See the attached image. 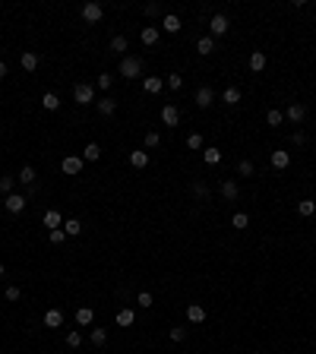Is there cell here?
Segmentation results:
<instances>
[{
	"label": "cell",
	"instance_id": "50",
	"mask_svg": "<svg viewBox=\"0 0 316 354\" xmlns=\"http://www.w3.org/2000/svg\"><path fill=\"white\" fill-rule=\"evenodd\" d=\"M0 79H6V63L0 60Z\"/></svg>",
	"mask_w": 316,
	"mask_h": 354
},
{
	"label": "cell",
	"instance_id": "28",
	"mask_svg": "<svg viewBox=\"0 0 316 354\" xmlns=\"http://www.w3.org/2000/svg\"><path fill=\"white\" fill-rule=\"evenodd\" d=\"M63 231H66V237L83 234V222H79V218H66V222H63Z\"/></svg>",
	"mask_w": 316,
	"mask_h": 354
},
{
	"label": "cell",
	"instance_id": "36",
	"mask_svg": "<svg viewBox=\"0 0 316 354\" xmlns=\"http://www.w3.org/2000/svg\"><path fill=\"white\" fill-rule=\"evenodd\" d=\"M187 149H193V152H196V149H206V146H203V136H199V133H190V136H187Z\"/></svg>",
	"mask_w": 316,
	"mask_h": 354
},
{
	"label": "cell",
	"instance_id": "27",
	"mask_svg": "<svg viewBox=\"0 0 316 354\" xmlns=\"http://www.w3.org/2000/svg\"><path fill=\"white\" fill-rule=\"evenodd\" d=\"M130 165L133 168H146V165H149V152H143V149L130 152Z\"/></svg>",
	"mask_w": 316,
	"mask_h": 354
},
{
	"label": "cell",
	"instance_id": "43",
	"mask_svg": "<svg viewBox=\"0 0 316 354\" xmlns=\"http://www.w3.org/2000/svg\"><path fill=\"white\" fill-rule=\"evenodd\" d=\"M66 345H70V348H79V345H83V335H79L76 329H73V332H66Z\"/></svg>",
	"mask_w": 316,
	"mask_h": 354
},
{
	"label": "cell",
	"instance_id": "10",
	"mask_svg": "<svg viewBox=\"0 0 316 354\" xmlns=\"http://www.w3.org/2000/svg\"><path fill=\"white\" fill-rule=\"evenodd\" d=\"M161 29L171 32V35H177V32L184 29V25H180V16H177V13H165V19H161Z\"/></svg>",
	"mask_w": 316,
	"mask_h": 354
},
{
	"label": "cell",
	"instance_id": "30",
	"mask_svg": "<svg viewBox=\"0 0 316 354\" xmlns=\"http://www.w3.org/2000/svg\"><path fill=\"white\" fill-rule=\"evenodd\" d=\"M42 108L44 111H57L60 108V98L54 95V92H44V95H42Z\"/></svg>",
	"mask_w": 316,
	"mask_h": 354
},
{
	"label": "cell",
	"instance_id": "23",
	"mask_svg": "<svg viewBox=\"0 0 316 354\" xmlns=\"http://www.w3.org/2000/svg\"><path fill=\"white\" fill-rule=\"evenodd\" d=\"M95 108L102 111L105 117H111L114 111H117V102H114V98H98V102H95Z\"/></svg>",
	"mask_w": 316,
	"mask_h": 354
},
{
	"label": "cell",
	"instance_id": "21",
	"mask_svg": "<svg viewBox=\"0 0 316 354\" xmlns=\"http://www.w3.org/2000/svg\"><path fill=\"white\" fill-rule=\"evenodd\" d=\"M92 319H95V310H92V307H79L76 310V323L79 326H92Z\"/></svg>",
	"mask_w": 316,
	"mask_h": 354
},
{
	"label": "cell",
	"instance_id": "51",
	"mask_svg": "<svg viewBox=\"0 0 316 354\" xmlns=\"http://www.w3.org/2000/svg\"><path fill=\"white\" fill-rule=\"evenodd\" d=\"M3 272H6V269H3V263H0V275H3Z\"/></svg>",
	"mask_w": 316,
	"mask_h": 354
},
{
	"label": "cell",
	"instance_id": "5",
	"mask_svg": "<svg viewBox=\"0 0 316 354\" xmlns=\"http://www.w3.org/2000/svg\"><path fill=\"white\" fill-rule=\"evenodd\" d=\"M285 117L291 120V124H300V120L307 117V104H304V102H291V104L285 108Z\"/></svg>",
	"mask_w": 316,
	"mask_h": 354
},
{
	"label": "cell",
	"instance_id": "9",
	"mask_svg": "<svg viewBox=\"0 0 316 354\" xmlns=\"http://www.w3.org/2000/svg\"><path fill=\"white\" fill-rule=\"evenodd\" d=\"M60 168H63V174H70V177L79 174V171H83V155H66Z\"/></svg>",
	"mask_w": 316,
	"mask_h": 354
},
{
	"label": "cell",
	"instance_id": "42",
	"mask_svg": "<svg viewBox=\"0 0 316 354\" xmlns=\"http://www.w3.org/2000/svg\"><path fill=\"white\" fill-rule=\"evenodd\" d=\"M193 196H199V199H203V196H209V187H206L203 180H193Z\"/></svg>",
	"mask_w": 316,
	"mask_h": 354
},
{
	"label": "cell",
	"instance_id": "12",
	"mask_svg": "<svg viewBox=\"0 0 316 354\" xmlns=\"http://www.w3.org/2000/svg\"><path fill=\"white\" fill-rule=\"evenodd\" d=\"M19 63H22V70L35 73V70H38V63H42V57H38L35 51H22V57H19Z\"/></svg>",
	"mask_w": 316,
	"mask_h": 354
},
{
	"label": "cell",
	"instance_id": "8",
	"mask_svg": "<svg viewBox=\"0 0 316 354\" xmlns=\"http://www.w3.org/2000/svg\"><path fill=\"white\" fill-rule=\"evenodd\" d=\"M22 209H25V196L22 193H10V196H6V212H10V215H19Z\"/></svg>",
	"mask_w": 316,
	"mask_h": 354
},
{
	"label": "cell",
	"instance_id": "52",
	"mask_svg": "<svg viewBox=\"0 0 316 354\" xmlns=\"http://www.w3.org/2000/svg\"><path fill=\"white\" fill-rule=\"evenodd\" d=\"M313 155H316V152H313Z\"/></svg>",
	"mask_w": 316,
	"mask_h": 354
},
{
	"label": "cell",
	"instance_id": "34",
	"mask_svg": "<svg viewBox=\"0 0 316 354\" xmlns=\"http://www.w3.org/2000/svg\"><path fill=\"white\" fill-rule=\"evenodd\" d=\"M231 225H234V228H237V231H244V228H247V225H250V215H247V212H234V218H231Z\"/></svg>",
	"mask_w": 316,
	"mask_h": 354
},
{
	"label": "cell",
	"instance_id": "38",
	"mask_svg": "<svg viewBox=\"0 0 316 354\" xmlns=\"http://www.w3.org/2000/svg\"><path fill=\"white\" fill-rule=\"evenodd\" d=\"M253 171H256V168H253V162H247V158L237 165V174H240V177H253Z\"/></svg>",
	"mask_w": 316,
	"mask_h": 354
},
{
	"label": "cell",
	"instance_id": "17",
	"mask_svg": "<svg viewBox=\"0 0 316 354\" xmlns=\"http://www.w3.org/2000/svg\"><path fill=\"white\" fill-rule=\"evenodd\" d=\"M196 51H199V54H203V57L215 54V38H212V35H203V38H199V42H196Z\"/></svg>",
	"mask_w": 316,
	"mask_h": 354
},
{
	"label": "cell",
	"instance_id": "31",
	"mask_svg": "<svg viewBox=\"0 0 316 354\" xmlns=\"http://www.w3.org/2000/svg\"><path fill=\"white\" fill-rule=\"evenodd\" d=\"M221 102H225V104H231V108H234V104L240 102V92L231 85V89H225V92H221Z\"/></svg>",
	"mask_w": 316,
	"mask_h": 354
},
{
	"label": "cell",
	"instance_id": "18",
	"mask_svg": "<svg viewBox=\"0 0 316 354\" xmlns=\"http://www.w3.org/2000/svg\"><path fill=\"white\" fill-rule=\"evenodd\" d=\"M266 63H269V57L263 54V51H253V54H250V70H253V73H263Z\"/></svg>",
	"mask_w": 316,
	"mask_h": 354
},
{
	"label": "cell",
	"instance_id": "46",
	"mask_svg": "<svg viewBox=\"0 0 316 354\" xmlns=\"http://www.w3.org/2000/svg\"><path fill=\"white\" fill-rule=\"evenodd\" d=\"M114 85V76L111 73H102V76H98V89H111Z\"/></svg>",
	"mask_w": 316,
	"mask_h": 354
},
{
	"label": "cell",
	"instance_id": "22",
	"mask_svg": "<svg viewBox=\"0 0 316 354\" xmlns=\"http://www.w3.org/2000/svg\"><path fill=\"white\" fill-rule=\"evenodd\" d=\"M19 184H22V187H35V168H32V165H25V168L22 171H19Z\"/></svg>",
	"mask_w": 316,
	"mask_h": 354
},
{
	"label": "cell",
	"instance_id": "19",
	"mask_svg": "<svg viewBox=\"0 0 316 354\" xmlns=\"http://www.w3.org/2000/svg\"><path fill=\"white\" fill-rule=\"evenodd\" d=\"M187 319H190V323H203L206 319V307L203 304H190L187 307Z\"/></svg>",
	"mask_w": 316,
	"mask_h": 354
},
{
	"label": "cell",
	"instance_id": "44",
	"mask_svg": "<svg viewBox=\"0 0 316 354\" xmlns=\"http://www.w3.org/2000/svg\"><path fill=\"white\" fill-rule=\"evenodd\" d=\"M48 237H51V244H63V240H66V231H63V228L48 231Z\"/></svg>",
	"mask_w": 316,
	"mask_h": 354
},
{
	"label": "cell",
	"instance_id": "40",
	"mask_svg": "<svg viewBox=\"0 0 316 354\" xmlns=\"http://www.w3.org/2000/svg\"><path fill=\"white\" fill-rule=\"evenodd\" d=\"M13 187H16V177H0V193H6V196H10Z\"/></svg>",
	"mask_w": 316,
	"mask_h": 354
},
{
	"label": "cell",
	"instance_id": "13",
	"mask_svg": "<svg viewBox=\"0 0 316 354\" xmlns=\"http://www.w3.org/2000/svg\"><path fill=\"white\" fill-rule=\"evenodd\" d=\"M42 222H44V228H48V231L63 228V218H60V212H57V209H48V212H44V218H42Z\"/></svg>",
	"mask_w": 316,
	"mask_h": 354
},
{
	"label": "cell",
	"instance_id": "32",
	"mask_svg": "<svg viewBox=\"0 0 316 354\" xmlns=\"http://www.w3.org/2000/svg\"><path fill=\"white\" fill-rule=\"evenodd\" d=\"M297 212H300L304 218H310L313 212H316V203H313V199H300V203H297Z\"/></svg>",
	"mask_w": 316,
	"mask_h": 354
},
{
	"label": "cell",
	"instance_id": "45",
	"mask_svg": "<svg viewBox=\"0 0 316 354\" xmlns=\"http://www.w3.org/2000/svg\"><path fill=\"white\" fill-rule=\"evenodd\" d=\"M184 338H187V329L184 326H174L171 329V342H184Z\"/></svg>",
	"mask_w": 316,
	"mask_h": 354
},
{
	"label": "cell",
	"instance_id": "29",
	"mask_svg": "<svg viewBox=\"0 0 316 354\" xmlns=\"http://www.w3.org/2000/svg\"><path fill=\"white\" fill-rule=\"evenodd\" d=\"M139 38H143V44H155L158 42V25H146V29L139 32Z\"/></svg>",
	"mask_w": 316,
	"mask_h": 354
},
{
	"label": "cell",
	"instance_id": "14",
	"mask_svg": "<svg viewBox=\"0 0 316 354\" xmlns=\"http://www.w3.org/2000/svg\"><path fill=\"white\" fill-rule=\"evenodd\" d=\"M143 89L149 92V95H158V92L165 89V79H161V76H146L143 79Z\"/></svg>",
	"mask_w": 316,
	"mask_h": 354
},
{
	"label": "cell",
	"instance_id": "7",
	"mask_svg": "<svg viewBox=\"0 0 316 354\" xmlns=\"http://www.w3.org/2000/svg\"><path fill=\"white\" fill-rule=\"evenodd\" d=\"M193 102H196V108H212V102H215V92L209 89V85H203V89H196V98H193Z\"/></svg>",
	"mask_w": 316,
	"mask_h": 354
},
{
	"label": "cell",
	"instance_id": "26",
	"mask_svg": "<svg viewBox=\"0 0 316 354\" xmlns=\"http://www.w3.org/2000/svg\"><path fill=\"white\" fill-rule=\"evenodd\" d=\"M107 48H111V54H124V51L130 48V42H126L124 35H114V38H111V44H107Z\"/></svg>",
	"mask_w": 316,
	"mask_h": 354
},
{
	"label": "cell",
	"instance_id": "48",
	"mask_svg": "<svg viewBox=\"0 0 316 354\" xmlns=\"http://www.w3.org/2000/svg\"><path fill=\"white\" fill-rule=\"evenodd\" d=\"M304 139H307V136H304V130H297V133L291 136V143H294V146H304Z\"/></svg>",
	"mask_w": 316,
	"mask_h": 354
},
{
	"label": "cell",
	"instance_id": "47",
	"mask_svg": "<svg viewBox=\"0 0 316 354\" xmlns=\"http://www.w3.org/2000/svg\"><path fill=\"white\" fill-rule=\"evenodd\" d=\"M19 294H22V291H19L16 285H6V300H19Z\"/></svg>",
	"mask_w": 316,
	"mask_h": 354
},
{
	"label": "cell",
	"instance_id": "35",
	"mask_svg": "<svg viewBox=\"0 0 316 354\" xmlns=\"http://www.w3.org/2000/svg\"><path fill=\"white\" fill-rule=\"evenodd\" d=\"M266 124L269 126H281V124H285V114H281V111H269V114H266Z\"/></svg>",
	"mask_w": 316,
	"mask_h": 354
},
{
	"label": "cell",
	"instance_id": "4",
	"mask_svg": "<svg viewBox=\"0 0 316 354\" xmlns=\"http://www.w3.org/2000/svg\"><path fill=\"white\" fill-rule=\"evenodd\" d=\"M83 19L85 22H102V16H105V6L102 3H95V0H89V3H83Z\"/></svg>",
	"mask_w": 316,
	"mask_h": 354
},
{
	"label": "cell",
	"instance_id": "33",
	"mask_svg": "<svg viewBox=\"0 0 316 354\" xmlns=\"http://www.w3.org/2000/svg\"><path fill=\"white\" fill-rule=\"evenodd\" d=\"M165 85H168V89H174V92H177V89H184V76H180V73H168Z\"/></svg>",
	"mask_w": 316,
	"mask_h": 354
},
{
	"label": "cell",
	"instance_id": "11",
	"mask_svg": "<svg viewBox=\"0 0 316 354\" xmlns=\"http://www.w3.org/2000/svg\"><path fill=\"white\" fill-rule=\"evenodd\" d=\"M269 162H272V168H288V165H291V152H285V149H275L272 155H269Z\"/></svg>",
	"mask_w": 316,
	"mask_h": 354
},
{
	"label": "cell",
	"instance_id": "15",
	"mask_svg": "<svg viewBox=\"0 0 316 354\" xmlns=\"http://www.w3.org/2000/svg\"><path fill=\"white\" fill-rule=\"evenodd\" d=\"M237 193H240L237 180H231V177L221 180V196H225V199H237Z\"/></svg>",
	"mask_w": 316,
	"mask_h": 354
},
{
	"label": "cell",
	"instance_id": "24",
	"mask_svg": "<svg viewBox=\"0 0 316 354\" xmlns=\"http://www.w3.org/2000/svg\"><path fill=\"white\" fill-rule=\"evenodd\" d=\"M133 319H136V313H133V307H124V310H117V326H133Z\"/></svg>",
	"mask_w": 316,
	"mask_h": 354
},
{
	"label": "cell",
	"instance_id": "41",
	"mask_svg": "<svg viewBox=\"0 0 316 354\" xmlns=\"http://www.w3.org/2000/svg\"><path fill=\"white\" fill-rule=\"evenodd\" d=\"M161 143V136H158V130H149L146 133V149H155V146Z\"/></svg>",
	"mask_w": 316,
	"mask_h": 354
},
{
	"label": "cell",
	"instance_id": "16",
	"mask_svg": "<svg viewBox=\"0 0 316 354\" xmlns=\"http://www.w3.org/2000/svg\"><path fill=\"white\" fill-rule=\"evenodd\" d=\"M44 326H48V329H57V326H63V313H60L57 307H51V310L44 313Z\"/></svg>",
	"mask_w": 316,
	"mask_h": 354
},
{
	"label": "cell",
	"instance_id": "1",
	"mask_svg": "<svg viewBox=\"0 0 316 354\" xmlns=\"http://www.w3.org/2000/svg\"><path fill=\"white\" fill-rule=\"evenodd\" d=\"M120 76H126V79L143 76V60L139 57H124L120 60Z\"/></svg>",
	"mask_w": 316,
	"mask_h": 354
},
{
	"label": "cell",
	"instance_id": "3",
	"mask_svg": "<svg viewBox=\"0 0 316 354\" xmlns=\"http://www.w3.org/2000/svg\"><path fill=\"white\" fill-rule=\"evenodd\" d=\"M228 29H231V22H228V16H225V13H215V16L209 19V32H212V38L228 35Z\"/></svg>",
	"mask_w": 316,
	"mask_h": 354
},
{
	"label": "cell",
	"instance_id": "2",
	"mask_svg": "<svg viewBox=\"0 0 316 354\" xmlns=\"http://www.w3.org/2000/svg\"><path fill=\"white\" fill-rule=\"evenodd\" d=\"M73 98H76L79 104H92V102H95V85L76 83V85H73Z\"/></svg>",
	"mask_w": 316,
	"mask_h": 354
},
{
	"label": "cell",
	"instance_id": "37",
	"mask_svg": "<svg viewBox=\"0 0 316 354\" xmlns=\"http://www.w3.org/2000/svg\"><path fill=\"white\" fill-rule=\"evenodd\" d=\"M89 338H92V345H105L107 342V329H92Z\"/></svg>",
	"mask_w": 316,
	"mask_h": 354
},
{
	"label": "cell",
	"instance_id": "49",
	"mask_svg": "<svg viewBox=\"0 0 316 354\" xmlns=\"http://www.w3.org/2000/svg\"><path fill=\"white\" fill-rule=\"evenodd\" d=\"M146 16H158V3H146Z\"/></svg>",
	"mask_w": 316,
	"mask_h": 354
},
{
	"label": "cell",
	"instance_id": "6",
	"mask_svg": "<svg viewBox=\"0 0 316 354\" xmlns=\"http://www.w3.org/2000/svg\"><path fill=\"white\" fill-rule=\"evenodd\" d=\"M161 124H165V126H177V124H180L177 104H165V108H161Z\"/></svg>",
	"mask_w": 316,
	"mask_h": 354
},
{
	"label": "cell",
	"instance_id": "25",
	"mask_svg": "<svg viewBox=\"0 0 316 354\" xmlns=\"http://www.w3.org/2000/svg\"><path fill=\"white\" fill-rule=\"evenodd\" d=\"M203 162H206V165H218V162H221V149L206 146V149H203Z\"/></svg>",
	"mask_w": 316,
	"mask_h": 354
},
{
	"label": "cell",
	"instance_id": "20",
	"mask_svg": "<svg viewBox=\"0 0 316 354\" xmlns=\"http://www.w3.org/2000/svg\"><path fill=\"white\" fill-rule=\"evenodd\" d=\"M98 158H102V146H98V143H89L83 149V162H98Z\"/></svg>",
	"mask_w": 316,
	"mask_h": 354
},
{
	"label": "cell",
	"instance_id": "39",
	"mask_svg": "<svg viewBox=\"0 0 316 354\" xmlns=\"http://www.w3.org/2000/svg\"><path fill=\"white\" fill-rule=\"evenodd\" d=\"M136 307H143V310H149V307H152V294H149V291H139V294H136Z\"/></svg>",
	"mask_w": 316,
	"mask_h": 354
}]
</instances>
